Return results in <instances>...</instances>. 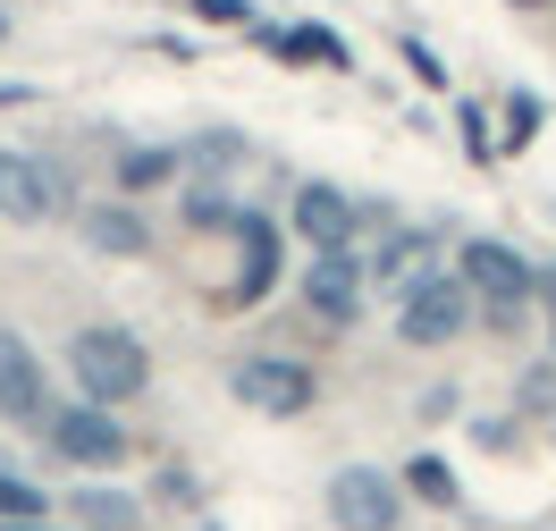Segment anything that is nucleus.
Instances as JSON below:
<instances>
[{"instance_id": "f257e3e1", "label": "nucleus", "mask_w": 556, "mask_h": 531, "mask_svg": "<svg viewBox=\"0 0 556 531\" xmlns=\"http://www.w3.org/2000/svg\"><path fill=\"white\" fill-rule=\"evenodd\" d=\"M68 380L85 405H110V414H127L143 389H152V346H143L127 320H85L68 338Z\"/></svg>"}, {"instance_id": "f03ea898", "label": "nucleus", "mask_w": 556, "mask_h": 531, "mask_svg": "<svg viewBox=\"0 0 556 531\" xmlns=\"http://www.w3.org/2000/svg\"><path fill=\"white\" fill-rule=\"evenodd\" d=\"M455 279L472 295V329H489V338H522L531 329V253H515L506 237H464Z\"/></svg>"}, {"instance_id": "7ed1b4c3", "label": "nucleus", "mask_w": 556, "mask_h": 531, "mask_svg": "<svg viewBox=\"0 0 556 531\" xmlns=\"http://www.w3.org/2000/svg\"><path fill=\"white\" fill-rule=\"evenodd\" d=\"M35 439H42V456H51V464H76L85 481H110L118 464L136 456L127 422H118L110 405H85V396H60V405H51V422H42Z\"/></svg>"}, {"instance_id": "20e7f679", "label": "nucleus", "mask_w": 556, "mask_h": 531, "mask_svg": "<svg viewBox=\"0 0 556 531\" xmlns=\"http://www.w3.org/2000/svg\"><path fill=\"white\" fill-rule=\"evenodd\" d=\"M228 396L262 422H304L320 405V371L304 354H237L228 363Z\"/></svg>"}, {"instance_id": "39448f33", "label": "nucleus", "mask_w": 556, "mask_h": 531, "mask_svg": "<svg viewBox=\"0 0 556 531\" xmlns=\"http://www.w3.org/2000/svg\"><path fill=\"white\" fill-rule=\"evenodd\" d=\"M396 338H405L414 354H439V346H455V338H472V295H464V279H455V270H421V279H405Z\"/></svg>"}, {"instance_id": "423d86ee", "label": "nucleus", "mask_w": 556, "mask_h": 531, "mask_svg": "<svg viewBox=\"0 0 556 531\" xmlns=\"http://www.w3.org/2000/svg\"><path fill=\"white\" fill-rule=\"evenodd\" d=\"M363 295H371V279H363V245H329L304 262V279H295V304L329 329V338H346L354 320H363Z\"/></svg>"}, {"instance_id": "0eeeda50", "label": "nucleus", "mask_w": 556, "mask_h": 531, "mask_svg": "<svg viewBox=\"0 0 556 531\" xmlns=\"http://www.w3.org/2000/svg\"><path fill=\"white\" fill-rule=\"evenodd\" d=\"M320 506H329L338 531H405V490H396L388 464H338Z\"/></svg>"}, {"instance_id": "6e6552de", "label": "nucleus", "mask_w": 556, "mask_h": 531, "mask_svg": "<svg viewBox=\"0 0 556 531\" xmlns=\"http://www.w3.org/2000/svg\"><path fill=\"white\" fill-rule=\"evenodd\" d=\"M237 279L219 287V304L228 313H253V304H270V287H278V270H287V245H278V219L270 212H237Z\"/></svg>"}, {"instance_id": "1a4fd4ad", "label": "nucleus", "mask_w": 556, "mask_h": 531, "mask_svg": "<svg viewBox=\"0 0 556 531\" xmlns=\"http://www.w3.org/2000/svg\"><path fill=\"white\" fill-rule=\"evenodd\" d=\"M68 212V169L42 161V152H0V219L42 228V219Z\"/></svg>"}, {"instance_id": "9d476101", "label": "nucleus", "mask_w": 556, "mask_h": 531, "mask_svg": "<svg viewBox=\"0 0 556 531\" xmlns=\"http://www.w3.org/2000/svg\"><path fill=\"white\" fill-rule=\"evenodd\" d=\"M287 228H295L313 253H329V245H363V203H354L346 186H329V177H304V186L287 194Z\"/></svg>"}, {"instance_id": "9b49d317", "label": "nucleus", "mask_w": 556, "mask_h": 531, "mask_svg": "<svg viewBox=\"0 0 556 531\" xmlns=\"http://www.w3.org/2000/svg\"><path fill=\"white\" fill-rule=\"evenodd\" d=\"M51 380H42V354L17 338V329H0V422H17V430H42L51 422Z\"/></svg>"}, {"instance_id": "f8f14e48", "label": "nucleus", "mask_w": 556, "mask_h": 531, "mask_svg": "<svg viewBox=\"0 0 556 531\" xmlns=\"http://www.w3.org/2000/svg\"><path fill=\"white\" fill-rule=\"evenodd\" d=\"M76 237L93 253H110V262H143V253H152V219H143L127 194H102V203L76 212Z\"/></svg>"}, {"instance_id": "ddd939ff", "label": "nucleus", "mask_w": 556, "mask_h": 531, "mask_svg": "<svg viewBox=\"0 0 556 531\" xmlns=\"http://www.w3.org/2000/svg\"><path fill=\"white\" fill-rule=\"evenodd\" d=\"M396 490H405V506L464 515V481H455V464L439 456V447H414V456H405V472H396Z\"/></svg>"}, {"instance_id": "4468645a", "label": "nucleus", "mask_w": 556, "mask_h": 531, "mask_svg": "<svg viewBox=\"0 0 556 531\" xmlns=\"http://www.w3.org/2000/svg\"><path fill=\"white\" fill-rule=\"evenodd\" d=\"M68 523H76V531H143V497L118 490V481H76Z\"/></svg>"}, {"instance_id": "2eb2a0df", "label": "nucleus", "mask_w": 556, "mask_h": 531, "mask_svg": "<svg viewBox=\"0 0 556 531\" xmlns=\"http://www.w3.org/2000/svg\"><path fill=\"white\" fill-rule=\"evenodd\" d=\"M177 143H118V161H110V177H118V194L136 203V194H161V186H177Z\"/></svg>"}, {"instance_id": "dca6fc26", "label": "nucleus", "mask_w": 556, "mask_h": 531, "mask_svg": "<svg viewBox=\"0 0 556 531\" xmlns=\"http://www.w3.org/2000/svg\"><path fill=\"white\" fill-rule=\"evenodd\" d=\"M278 60L287 68H354V51L338 26H320V17H295V26H278Z\"/></svg>"}, {"instance_id": "f3484780", "label": "nucleus", "mask_w": 556, "mask_h": 531, "mask_svg": "<svg viewBox=\"0 0 556 531\" xmlns=\"http://www.w3.org/2000/svg\"><path fill=\"white\" fill-rule=\"evenodd\" d=\"M237 194H228V186H219V177H194V186H177V219H186V228H194V237H228V228H237Z\"/></svg>"}, {"instance_id": "a211bd4d", "label": "nucleus", "mask_w": 556, "mask_h": 531, "mask_svg": "<svg viewBox=\"0 0 556 531\" xmlns=\"http://www.w3.org/2000/svg\"><path fill=\"white\" fill-rule=\"evenodd\" d=\"M244 152H253V143H244L237 127H203V136L177 143V161H186V169H203V177H219V186H228V169H237Z\"/></svg>"}, {"instance_id": "6ab92c4d", "label": "nucleus", "mask_w": 556, "mask_h": 531, "mask_svg": "<svg viewBox=\"0 0 556 531\" xmlns=\"http://www.w3.org/2000/svg\"><path fill=\"white\" fill-rule=\"evenodd\" d=\"M35 515H51L42 481H35V472H9V464H0V523H35Z\"/></svg>"}, {"instance_id": "aec40b11", "label": "nucleus", "mask_w": 556, "mask_h": 531, "mask_svg": "<svg viewBox=\"0 0 556 531\" xmlns=\"http://www.w3.org/2000/svg\"><path fill=\"white\" fill-rule=\"evenodd\" d=\"M515 414L522 422H556V363H531L515 380Z\"/></svg>"}, {"instance_id": "412c9836", "label": "nucleus", "mask_w": 556, "mask_h": 531, "mask_svg": "<svg viewBox=\"0 0 556 531\" xmlns=\"http://www.w3.org/2000/svg\"><path fill=\"white\" fill-rule=\"evenodd\" d=\"M540 127H548V102H540L531 85H515V93H506V152H522Z\"/></svg>"}, {"instance_id": "4be33fe9", "label": "nucleus", "mask_w": 556, "mask_h": 531, "mask_svg": "<svg viewBox=\"0 0 556 531\" xmlns=\"http://www.w3.org/2000/svg\"><path fill=\"white\" fill-rule=\"evenodd\" d=\"M455 127H464V161H472V169H489V161H497V136H489V102H455Z\"/></svg>"}, {"instance_id": "5701e85b", "label": "nucleus", "mask_w": 556, "mask_h": 531, "mask_svg": "<svg viewBox=\"0 0 556 531\" xmlns=\"http://www.w3.org/2000/svg\"><path fill=\"white\" fill-rule=\"evenodd\" d=\"M396 60H405V76H414L421 93H439V85H447V60H439V51H430L421 35H405V42H396Z\"/></svg>"}, {"instance_id": "b1692460", "label": "nucleus", "mask_w": 556, "mask_h": 531, "mask_svg": "<svg viewBox=\"0 0 556 531\" xmlns=\"http://www.w3.org/2000/svg\"><path fill=\"white\" fill-rule=\"evenodd\" d=\"M472 439H481V447H515V439H522V414H472Z\"/></svg>"}, {"instance_id": "393cba45", "label": "nucleus", "mask_w": 556, "mask_h": 531, "mask_svg": "<svg viewBox=\"0 0 556 531\" xmlns=\"http://www.w3.org/2000/svg\"><path fill=\"white\" fill-rule=\"evenodd\" d=\"M152 497H169V506H194V497H203V481H194L186 464H169V472L152 481Z\"/></svg>"}, {"instance_id": "a878e982", "label": "nucleus", "mask_w": 556, "mask_h": 531, "mask_svg": "<svg viewBox=\"0 0 556 531\" xmlns=\"http://www.w3.org/2000/svg\"><path fill=\"white\" fill-rule=\"evenodd\" d=\"M203 26H253V0H194Z\"/></svg>"}, {"instance_id": "bb28decb", "label": "nucleus", "mask_w": 556, "mask_h": 531, "mask_svg": "<svg viewBox=\"0 0 556 531\" xmlns=\"http://www.w3.org/2000/svg\"><path fill=\"white\" fill-rule=\"evenodd\" d=\"M531 304L556 320V262H531Z\"/></svg>"}, {"instance_id": "cd10ccee", "label": "nucleus", "mask_w": 556, "mask_h": 531, "mask_svg": "<svg viewBox=\"0 0 556 531\" xmlns=\"http://www.w3.org/2000/svg\"><path fill=\"white\" fill-rule=\"evenodd\" d=\"M0 531H60V523H51V515H35V523H0Z\"/></svg>"}, {"instance_id": "c85d7f7f", "label": "nucleus", "mask_w": 556, "mask_h": 531, "mask_svg": "<svg viewBox=\"0 0 556 531\" xmlns=\"http://www.w3.org/2000/svg\"><path fill=\"white\" fill-rule=\"evenodd\" d=\"M506 9H548V0H506Z\"/></svg>"}, {"instance_id": "c756f323", "label": "nucleus", "mask_w": 556, "mask_h": 531, "mask_svg": "<svg viewBox=\"0 0 556 531\" xmlns=\"http://www.w3.org/2000/svg\"><path fill=\"white\" fill-rule=\"evenodd\" d=\"M0 42H9V9H0Z\"/></svg>"}, {"instance_id": "7c9ffc66", "label": "nucleus", "mask_w": 556, "mask_h": 531, "mask_svg": "<svg viewBox=\"0 0 556 531\" xmlns=\"http://www.w3.org/2000/svg\"><path fill=\"white\" fill-rule=\"evenodd\" d=\"M548 363H556V329H548Z\"/></svg>"}, {"instance_id": "2f4dec72", "label": "nucleus", "mask_w": 556, "mask_h": 531, "mask_svg": "<svg viewBox=\"0 0 556 531\" xmlns=\"http://www.w3.org/2000/svg\"><path fill=\"white\" fill-rule=\"evenodd\" d=\"M194 531H219V523H194Z\"/></svg>"}]
</instances>
